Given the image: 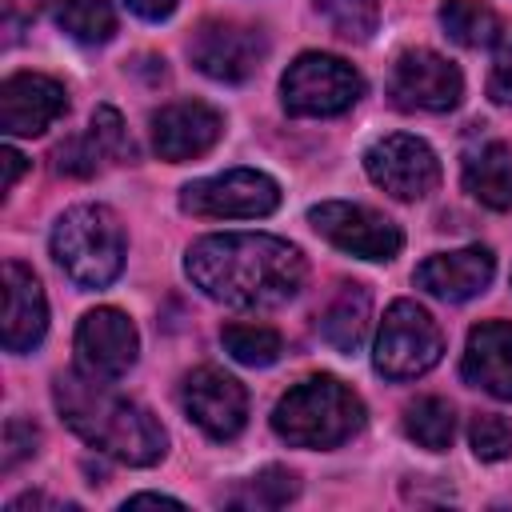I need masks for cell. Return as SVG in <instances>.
Masks as SVG:
<instances>
[{"instance_id": "cell-1", "label": "cell", "mask_w": 512, "mask_h": 512, "mask_svg": "<svg viewBox=\"0 0 512 512\" xmlns=\"http://www.w3.org/2000/svg\"><path fill=\"white\" fill-rule=\"evenodd\" d=\"M188 280L228 308H280L304 284V256L296 244L264 232L200 236L184 256Z\"/></svg>"}, {"instance_id": "cell-2", "label": "cell", "mask_w": 512, "mask_h": 512, "mask_svg": "<svg viewBox=\"0 0 512 512\" xmlns=\"http://www.w3.org/2000/svg\"><path fill=\"white\" fill-rule=\"evenodd\" d=\"M112 380H92L80 368L56 376L52 384V400L64 416V424L92 444L96 452L132 464V468H148L156 460H164L168 452V436L160 428V420L140 408L136 400L120 396L108 388Z\"/></svg>"}, {"instance_id": "cell-3", "label": "cell", "mask_w": 512, "mask_h": 512, "mask_svg": "<svg viewBox=\"0 0 512 512\" xmlns=\"http://www.w3.org/2000/svg\"><path fill=\"white\" fill-rule=\"evenodd\" d=\"M272 428L292 448H340L364 428V400L336 376H308L280 396Z\"/></svg>"}, {"instance_id": "cell-4", "label": "cell", "mask_w": 512, "mask_h": 512, "mask_svg": "<svg viewBox=\"0 0 512 512\" xmlns=\"http://www.w3.org/2000/svg\"><path fill=\"white\" fill-rule=\"evenodd\" d=\"M52 256L80 288H108L124 268V228L104 204H76L52 228Z\"/></svg>"}, {"instance_id": "cell-5", "label": "cell", "mask_w": 512, "mask_h": 512, "mask_svg": "<svg viewBox=\"0 0 512 512\" xmlns=\"http://www.w3.org/2000/svg\"><path fill=\"white\" fill-rule=\"evenodd\" d=\"M440 352H444V332L428 316V308H420L416 300H396L380 320L372 368L384 380H416L428 368H436Z\"/></svg>"}, {"instance_id": "cell-6", "label": "cell", "mask_w": 512, "mask_h": 512, "mask_svg": "<svg viewBox=\"0 0 512 512\" xmlns=\"http://www.w3.org/2000/svg\"><path fill=\"white\" fill-rule=\"evenodd\" d=\"M360 92V72L332 52H300L280 80L288 116H340L360 100Z\"/></svg>"}, {"instance_id": "cell-7", "label": "cell", "mask_w": 512, "mask_h": 512, "mask_svg": "<svg viewBox=\"0 0 512 512\" xmlns=\"http://www.w3.org/2000/svg\"><path fill=\"white\" fill-rule=\"evenodd\" d=\"M180 208L208 220H260L280 208V184L256 168H228L180 188Z\"/></svg>"}, {"instance_id": "cell-8", "label": "cell", "mask_w": 512, "mask_h": 512, "mask_svg": "<svg viewBox=\"0 0 512 512\" xmlns=\"http://www.w3.org/2000/svg\"><path fill=\"white\" fill-rule=\"evenodd\" d=\"M188 56L192 64L220 80V84H244L268 56V40L260 28L252 24H236V20H204L192 40H188Z\"/></svg>"}, {"instance_id": "cell-9", "label": "cell", "mask_w": 512, "mask_h": 512, "mask_svg": "<svg viewBox=\"0 0 512 512\" xmlns=\"http://www.w3.org/2000/svg\"><path fill=\"white\" fill-rule=\"evenodd\" d=\"M388 96L400 112H452L464 96V76L440 52L412 48L392 64Z\"/></svg>"}, {"instance_id": "cell-10", "label": "cell", "mask_w": 512, "mask_h": 512, "mask_svg": "<svg viewBox=\"0 0 512 512\" xmlns=\"http://www.w3.org/2000/svg\"><path fill=\"white\" fill-rule=\"evenodd\" d=\"M308 224L328 240L336 244L340 252L348 256H360V260H392L400 248H404V236L400 228L364 208V204H348V200H324L308 212Z\"/></svg>"}, {"instance_id": "cell-11", "label": "cell", "mask_w": 512, "mask_h": 512, "mask_svg": "<svg viewBox=\"0 0 512 512\" xmlns=\"http://www.w3.org/2000/svg\"><path fill=\"white\" fill-rule=\"evenodd\" d=\"M364 172L396 200H424L440 184V160L420 136H384L364 152Z\"/></svg>"}, {"instance_id": "cell-12", "label": "cell", "mask_w": 512, "mask_h": 512, "mask_svg": "<svg viewBox=\"0 0 512 512\" xmlns=\"http://www.w3.org/2000/svg\"><path fill=\"white\" fill-rule=\"evenodd\" d=\"M180 400H184L188 420L212 440H236L244 432V424H248V392H244V384L232 380L228 372L212 368V364H204V368L184 376Z\"/></svg>"}, {"instance_id": "cell-13", "label": "cell", "mask_w": 512, "mask_h": 512, "mask_svg": "<svg viewBox=\"0 0 512 512\" xmlns=\"http://www.w3.org/2000/svg\"><path fill=\"white\" fill-rule=\"evenodd\" d=\"M140 340L120 308H92L76 328V368L92 380H120L136 364Z\"/></svg>"}, {"instance_id": "cell-14", "label": "cell", "mask_w": 512, "mask_h": 512, "mask_svg": "<svg viewBox=\"0 0 512 512\" xmlns=\"http://www.w3.org/2000/svg\"><path fill=\"white\" fill-rule=\"evenodd\" d=\"M68 112V92L44 72H12L0 84V128L8 136H40Z\"/></svg>"}, {"instance_id": "cell-15", "label": "cell", "mask_w": 512, "mask_h": 512, "mask_svg": "<svg viewBox=\"0 0 512 512\" xmlns=\"http://www.w3.org/2000/svg\"><path fill=\"white\" fill-rule=\"evenodd\" d=\"M224 132V116L204 100H176L152 116V148L168 164L204 156Z\"/></svg>"}, {"instance_id": "cell-16", "label": "cell", "mask_w": 512, "mask_h": 512, "mask_svg": "<svg viewBox=\"0 0 512 512\" xmlns=\"http://www.w3.org/2000/svg\"><path fill=\"white\" fill-rule=\"evenodd\" d=\"M492 272H496L492 252L484 244H468V248H456V252L428 256L416 268V284L428 296L444 300V304H464V300L480 296L492 284Z\"/></svg>"}, {"instance_id": "cell-17", "label": "cell", "mask_w": 512, "mask_h": 512, "mask_svg": "<svg viewBox=\"0 0 512 512\" xmlns=\"http://www.w3.org/2000/svg\"><path fill=\"white\" fill-rule=\"evenodd\" d=\"M48 332V300L32 268L8 260L4 264V328L0 340L8 352H32Z\"/></svg>"}, {"instance_id": "cell-18", "label": "cell", "mask_w": 512, "mask_h": 512, "mask_svg": "<svg viewBox=\"0 0 512 512\" xmlns=\"http://www.w3.org/2000/svg\"><path fill=\"white\" fill-rule=\"evenodd\" d=\"M460 376L496 400H512V320H484L468 332Z\"/></svg>"}, {"instance_id": "cell-19", "label": "cell", "mask_w": 512, "mask_h": 512, "mask_svg": "<svg viewBox=\"0 0 512 512\" xmlns=\"http://www.w3.org/2000/svg\"><path fill=\"white\" fill-rule=\"evenodd\" d=\"M460 180L472 200H480L492 212H508L512 208V148L504 140H476L472 148H464Z\"/></svg>"}, {"instance_id": "cell-20", "label": "cell", "mask_w": 512, "mask_h": 512, "mask_svg": "<svg viewBox=\"0 0 512 512\" xmlns=\"http://www.w3.org/2000/svg\"><path fill=\"white\" fill-rule=\"evenodd\" d=\"M368 320H372V296H368V288L344 284V288L336 292V300H332V304L324 308V316H320V336H324V344H332L336 352L352 356V352L364 344V336H368Z\"/></svg>"}, {"instance_id": "cell-21", "label": "cell", "mask_w": 512, "mask_h": 512, "mask_svg": "<svg viewBox=\"0 0 512 512\" xmlns=\"http://www.w3.org/2000/svg\"><path fill=\"white\" fill-rule=\"evenodd\" d=\"M440 24L460 48H496L504 36L500 16L484 0H444L440 4Z\"/></svg>"}, {"instance_id": "cell-22", "label": "cell", "mask_w": 512, "mask_h": 512, "mask_svg": "<svg viewBox=\"0 0 512 512\" xmlns=\"http://www.w3.org/2000/svg\"><path fill=\"white\" fill-rule=\"evenodd\" d=\"M56 28L80 44H104L116 32V12L108 0H48Z\"/></svg>"}, {"instance_id": "cell-23", "label": "cell", "mask_w": 512, "mask_h": 512, "mask_svg": "<svg viewBox=\"0 0 512 512\" xmlns=\"http://www.w3.org/2000/svg\"><path fill=\"white\" fill-rule=\"evenodd\" d=\"M404 432L420 448L444 452V448H452V436H456V412L440 396H420V400H412L404 408Z\"/></svg>"}, {"instance_id": "cell-24", "label": "cell", "mask_w": 512, "mask_h": 512, "mask_svg": "<svg viewBox=\"0 0 512 512\" xmlns=\"http://www.w3.org/2000/svg\"><path fill=\"white\" fill-rule=\"evenodd\" d=\"M220 344L236 364H248V368H268L284 352L280 332L268 328V324H224L220 328Z\"/></svg>"}, {"instance_id": "cell-25", "label": "cell", "mask_w": 512, "mask_h": 512, "mask_svg": "<svg viewBox=\"0 0 512 512\" xmlns=\"http://www.w3.org/2000/svg\"><path fill=\"white\" fill-rule=\"evenodd\" d=\"M296 492H300L296 472H288V468L272 464V468L256 472L252 480H244V484L228 496V504H232V508H284Z\"/></svg>"}, {"instance_id": "cell-26", "label": "cell", "mask_w": 512, "mask_h": 512, "mask_svg": "<svg viewBox=\"0 0 512 512\" xmlns=\"http://www.w3.org/2000/svg\"><path fill=\"white\" fill-rule=\"evenodd\" d=\"M316 12L332 24L336 36H344L352 44H364L380 24V4L376 0H316Z\"/></svg>"}, {"instance_id": "cell-27", "label": "cell", "mask_w": 512, "mask_h": 512, "mask_svg": "<svg viewBox=\"0 0 512 512\" xmlns=\"http://www.w3.org/2000/svg\"><path fill=\"white\" fill-rule=\"evenodd\" d=\"M468 440H472V452H476V460H504V456H512V424L504 420V416H496V412H480V416H472V424H468Z\"/></svg>"}, {"instance_id": "cell-28", "label": "cell", "mask_w": 512, "mask_h": 512, "mask_svg": "<svg viewBox=\"0 0 512 512\" xmlns=\"http://www.w3.org/2000/svg\"><path fill=\"white\" fill-rule=\"evenodd\" d=\"M88 132L96 136V144H100L104 160H116V164H120V160H132V140H128V128H124V120H120V112H116V108L100 104V108L92 112Z\"/></svg>"}, {"instance_id": "cell-29", "label": "cell", "mask_w": 512, "mask_h": 512, "mask_svg": "<svg viewBox=\"0 0 512 512\" xmlns=\"http://www.w3.org/2000/svg\"><path fill=\"white\" fill-rule=\"evenodd\" d=\"M52 160H56V172H60V176H92V172L104 164V152H100L96 136L84 132V136L64 140V144L52 152Z\"/></svg>"}, {"instance_id": "cell-30", "label": "cell", "mask_w": 512, "mask_h": 512, "mask_svg": "<svg viewBox=\"0 0 512 512\" xmlns=\"http://www.w3.org/2000/svg\"><path fill=\"white\" fill-rule=\"evenodd\" d=\"M36 444H40V428H36L32 420L12 416V420L4 424V452H0V468H4V472H12L20 460H28V456L36 452Z\"/></svg>"}, {"instance_id": "cell-31", "label": "cell", "mask_w": 512, "mask_h": 512, "mask_svg": "<svg viewBox=\"0 0 512 512\" xmlns=\"http://www.w3.org/2000/svg\"><path fill=\"white\" fill-rule=\"evenodd\" d=\"M488 96L496 104H512V32H504L500 44H496V60H492V76H488Z\"/></svg>"}, {"instance_id": "cell-32", "label": "cell", "mask_w": 512, "mask_h": 512, "mask_svg": "<svg viewBox=\"0 0 512 512\" xmlns=\"http://www.w3.org/2000/svg\"><path fill=\"white\" fill-rule=\"evenodd\" d=\"M140 20H168L172 16V8H176V0H124Z\"/></svg>"}, {"instance_id": "cell-33", "label": "cell", "mask_w": 512, "mask_h": 512, "mask_svg": "<svg viewBox=\"0 0 512 512\" xmlns=\"http://www.w3.org/2000/svg\"><path fill=\"white\" fill-rule=\"evenodd\" d=\"M0 164H4V180H0V188L12 192V184L20 180V172L28 168V160H24L16 148H4V152H0Z\"/></svg>"}, {"instance_id": "cell-34", "label": "cell", "mask_w": 512, "mask_h": 512, "mask_svg": "<svg viewBox=\"0 0 512 512\" xmlns=\"http://www.w3.org/2000/svg\"><path fill=\"white\" fill-rule=\"evenodd\" d=\"M144 504H172V508H180V500L164 496V492H136V496L124 500V508H144Z\"/></svg>"}]
</instances>
